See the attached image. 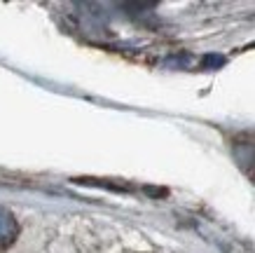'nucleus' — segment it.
Here are the masks:
<instances>
[{
	"label": "nucleus",
	"instance_id": "1",
	"mask_svg": "<svg viewBox=\"0 0 255 253\" xmlns=\"http://www.w3.org/2000/svg\"><path fill=\"white\" fill-rule=\"evenodd\" d=\"M16 235H19V223L7 209L0 207V251H5L14 244Z\"/></svg>",
	"mask_w": 255,
	"mask_h": 253
}]
</instances>
